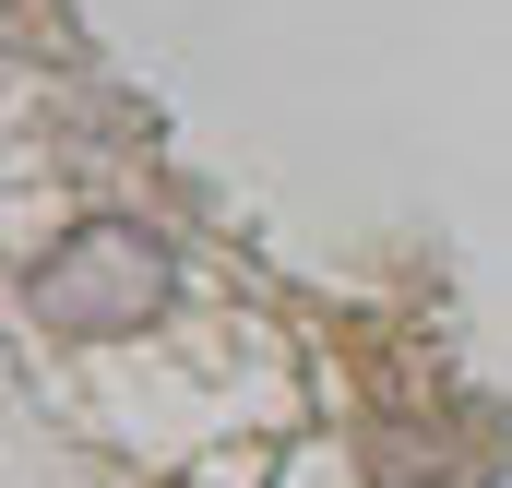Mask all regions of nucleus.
I'll use <instances>...</instances> for the list:
<instances>
[{"label":"nucleus","mask_w":512,"mask_h":488,"mask_svg":"<svg viewBox=\"0 0 512 488\" xmlns=\"http://www.w3.org/2000/svg\"><path fill=\"white\" fill-rule=\"evenodd\" d=\"M155 298H167V250L143 227H84L36 274V322H60V334H143Z\"/></svg>","instance_id":"obj_1"}]
</instances>
